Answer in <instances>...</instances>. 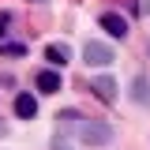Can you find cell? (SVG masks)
<instances>
[{"label": "cell", "instance_id": "obj_3", "mask_svg": "<svg viewBox=\"0 0 150 150\" xmlns=\"http://www.w3.org/2000/svg\"><path fill=\"white\" fill-rule=\"evenodd\" d=\"M101 26H105L109 38H124L128 34V23H124V15H116V11H105L101 15Z\"/></svg>", "mask_w": 150, "mask_h": 150}, {"label": "cell", "instance_id": "obj_5", "mask_svg": "<svg viewBox=\"0 0 150 150\" xmlns=\"http://www.w3.org/2000/svg\"><path fill=\"white\" fill-rule=\"evenodd\" d=\"M94 94H98L101 101H112V98H116V79H112V75H101V79H94Z\"/></svg>", "mask_w": 150, "mask_h": 150}, {"label": "cell", "instance_id": "obj_2", "mask_svg": "<svg viewBox=\"0 0 150 150\" xmlns=\"http://www.w3.org/2000/svg\"><path fill=\"white\" fill-rule=\"evenodd\" d=\"M83 60H86L90 68H109L112 60H116V53H112L105 41H86V45H83Z\"/></svg>", "mask_w": 150, "mask_h": 150}, {"label": "cell", "instance_id": "obj_1", "mask_svg": "<svg viewBox=\"0 0 150 150\" xmlns=\"http://www.w3.org/2000/svg\"><path fill=\"white\" fill-rule=\"evenodd\" d=\"M56 120H60V135H75V139H83V143H90V146L112 143V128L101 124V120H86V116H79V112H71V109L60 112Z\"/></svg>", "mask_w": 150, "mask_h": 150}, {"label": "cell", "instance_id": "obj_7", "mask_svg": "<svg viewBox=\"0 0 150 150\" xmlns=\"http://www.w3.org/2000/svg\"><path fill=\"white\" fill-rule=\"evenodd\" d=\"M38 90L41 94H56L60 90V75L56 71H38Z\"/></svg>", "mask_w": 150, "mask_h": 150}, {"label": "cell", "instance_id": "obj_10", "mask_svg": "<svg viewBox=\"0 0 150 150\" xmlns=\"http://www.w3.org/2000/svg\"><path fill=\"white\" fill-rule=\"evenodd\" d=\"M53 150H75V146H71L68 135H56V139H53Z\"/></svg>", "mask_w": 150, "mask_h": 150}, {"label": "cell", "instance_id": "obj_6", "mask_svg": "<svg viewBox=\"0 0 150 150\" xmlns=\"http://www.w3.org/2000/svg\"><path fill=\"white\" fill-rule=\"evenodd\" d=\"M131 98H135L139 105H150V79H146V75H135V83H131Z\"/></svg>", "mask_w": 150, "mask_h": 150}, {"label": "cell", "instance_id": "obj_9", "mask_svg": "<svg viewBox=\"0 0 150 150\" xmlns=\"http://www.w3.org/2000/svg\"><path fill=\"white\" fill-rule=\"evenodd\" d=\"M0 49H4V53H11V56H23V53H26V45H23V41H8L4 30H0Z\"/></svg>", "mask_w": 150, "mask_h": 150}, {"label": "cell", "instance_id": "obj_8", "mask_svg": "<svg viewBox=\"0 0 150 150\" xmlns=\"http://www.w3.org/2000/svg\"><path fill=\"white\" fill-rule=\"evenodd\" d=\"M45 60H49L53 68H60V64H68V49H64V45H49V49H45Z\"/></svg>", "mask_w": 150, "mask_h": 150}, {"label": "cell", "instance_id": "obj_4", "mask_svg": "<svg viewBox=\"0 0 150 150\" xmlns=\"http://www.w3.org/2000/svg\"><path fill=\"white\" fill-rule=\"evenodd\" d=\"M34 112H38V98H34V94H15V116L30 120Z\"/></svg>", "mask_w": 150, "mask_h": 150}]
</instances>
